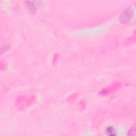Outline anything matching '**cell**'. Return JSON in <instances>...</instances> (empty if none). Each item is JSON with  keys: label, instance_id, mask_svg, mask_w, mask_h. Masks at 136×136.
<instances>
[{"label": "cell", "instance_id": "6da1fadb", "mask_svg": "<svg viewBox=\"0 0 136 136\" xmlns=\"http://www.w3.org/2000/svg\"><path fill=\"white\" fill-rule=\"evenodd\" d=\"M134 15V9L132 7L128 8L122 13L119 18V20L122 24H129L133 19Z\"/></svg>", "mask_w": 136, "mask_h": 136}, {"label": "cell", "instance_id": "7a4b0ae2", "mask_svg": "<svg viewBox=\"0 0 136 136\" xmlns=\"http://www.w3.org/2000/svg\"><path fill=\"white\" fill-rule=\"evenodd\" d=\"M106 134L108 136H116V132L114 128L113 127H108L106 130Z\"/></svg>", "mask_w": 136, "mask_h": 136}, {"label": "cell", "instance_id": "3957f363", "mask_svg": "<svg viewBox=\"0 0 136 136\" xmlns=\"http://www.w3.org/2000/svg\"><path fill=\"white\" fill-rule=\"evenodd\" d=\"M27 8L29 10V11L31 12L34 13L36 12V7L35 5L34 4V3L32 2H27Z\"/></svg>", "mask_w": 136, "mask_h": 136}, {"label": "cell", "instance_id": "277c9868", "mask_svg": "<svg viewBox=\"0 0 136 136\" xmlns=\"http://www.w3.org/2000/svg\"><path fill=\"white\" fill-rule=\"evenodd\" d=\"M135 132H136V126L134 125V126H132L131 128L129 130L128 132V135H134L135 134Z\"/></svg>", "mask_w": 136, "mask_h": 136}]
</instances>
